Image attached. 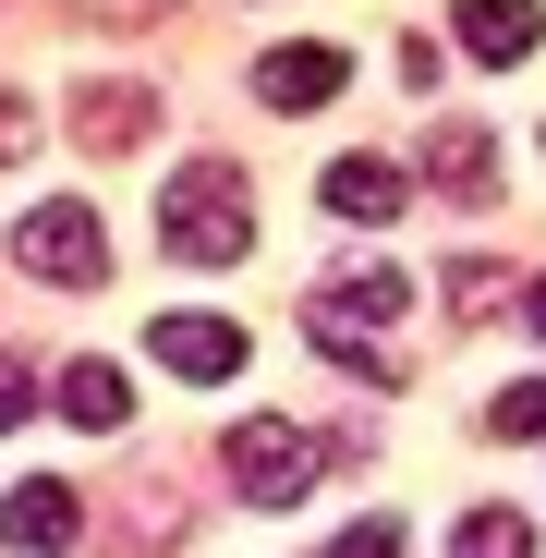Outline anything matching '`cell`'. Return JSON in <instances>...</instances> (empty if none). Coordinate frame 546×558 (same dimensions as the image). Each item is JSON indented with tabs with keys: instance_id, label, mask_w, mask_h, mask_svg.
Masks as SVG:
<instances>
[{
	"instance_id": "obj_1",
	"label": "cell",
	"mask_w": 546,
	"mask_h": 558,
	"mask_svg": "<svg viewBox=\"0 0 546 558\" xmlns=\"http://www.w3.org/2000/svg\"><path fill=\"white\" fill-rule=\"evenodd\" d=\"M389 316H413V279H401V267H377V255L328 267L316 292H304V340L340 364V377H364V389H401V352L377 340Z\"/></svg>"
},
{
	"instance_id": "obj_2",
	"label": "cell",
	"mask_w": 546,
	"mask_h": 558,
	"mask_svg": "<svg viewBox=\"0 0 546 558\" xmlns=\"http://www.w3.org/2000/svg\"><path fill=\"white\" fill-rule=\"evenodd\" d=\"M158 243H170L182 267H231V255H255L243 170H231V158H182V170H170V195H158Z\"/></svg>"
},
{
	"instance_id": "obj_3",
	"label": "cell",
	"mask_w": 546,
	"mask_h": 558,
	"mask_svg": "<svg viewBox=\"0 0 546 558\" xmlns=\"http://www.w3.org/2000/svg\"><path fill=\"white\" fill-rule=\"evenodd\" d=\"M316 461H328L316 425H292V413H243V425L219 437V486H243L255 510H292V498L316 486Z\"/></svg>"
},
{
	"instance_id": "obj_4",
	"label": "cell",
	"mask_w": 546,
	"mask_h": 558,
	"mask_svg": "<svg viewBox=\"0 0 546 558\" xmlns=\"http://www.w3.org/2000/svg\"><path fill=\"white\" fill-rule=\"evenodd\" d=\"M13 267L49 279V292H98V279H110V231H98V207H85V195H37V207H13Z\"/></svg>"
},
{
	"instance_id": "obj_5",
	"label": "cell",
	"mask_w": 546,
	"mask_h": 558,
	"mask_svg": "<svg viewBox=\"0 0 546 558\" xmlns=\"http://www.w3.org/2000/svg\"><path fill=\"white\" fill-rule=\"evenodd\" d=\"M340 85H352V49H328V37L267 49V61H255V98H267V110H328Z\"/></svg>"
},
{
	"instance_id": "obj_6",
	"label": "cell",
	"mask_w": 546,
	"mask_h": 558,
	"mask_svg": "<svg viewBox=\"0 0 546 558\" xmlns=\"http://www.w3.org/2000/svg\"><path fill=\"white\" fill-rule=\"evenodd\" d=\"M146 352L170 364V377H195V389L243 377V328H231V316H158V328H146Z\"/></svg>"
},
{
	"instance_id": "obj_7",
	"label": "cell",
	"mask_w": 546,
	"mask_h": 558,
	"mask_svg": "<svg viewBox=\"0 0 546 558\" xmlns=\"http://www.w3.org/2000/svg\"><path fill=\"white\" fill-rule=\"evenodd\" d=\"M316 207H328V219H352V231H377V219H401V207H413V182H401L389 158H340V170L316 182Z\"/></svg>"
},
{
	"instance_id": "obj_8",
	"label": "cell",
	"mask_w": 546,
	"mask_h": 558,
	"mask_svg": "<svg viewBox=\"0 0 546 558\" xmlns=\"http://www.w3.org/2000/svg\"><path fill=\"white\" fill-rule=\"evenodd\" d=\"M73 534H85L73 486H61V474H25V486H13V558H25V546H37V558H61Z\"/></svg>"
},
{
	"instance_id": "obj_9",
	"label": "cell",
	"mask_w": 546,
	"mask_h": 558,
	"mask_svg": "<svg viewBox=\"0 0 546 558\" xmlns=\"http://www.w3.org/2000/svg\"><path fill=\"white\" fill-rule=\"evenodd\" d=\"M534 37H546L534 0H462V49L474 61H534Z\"/></svg>"
},
{
	"instance_id": "obj_10",
	"label": "cell",
	"mask_w": 546,
	"mask_h": 558,
	"mask_svg": "<svg viewBox=\"0 0 546 558\" xmlns=\"http://www.w3.org/2000/svg\"><path fill=\"white\" fill-rule=\"evenodd\" d=\"M425 182H449L462 207H486V195H498V158H486V134H474V122L425 134Z\"/></svg>"
},
{
	"instance_id": "obj_11",
	"label": "cell",
	"mask_w": 546,
	"mask_h": 558,
	"mask_svg": "<svg viewBox=\"0 0 546 558\" xmlns=\"http://www.w3.org/2000/svg\"><path fill=\"white\" fill-rule=\"evenodd\" d=\"M61 413H73L85 437H110V425L134 413V389H122V364H73V377H61Z\"/></svg>"
},
{
	"instance_id": "obj_12",
	"label": "cell",
	"mask_w": 546,
	"mask_h": 558,
	"mask_svg": "<svg viewBox=\"0 0 546 558\" xmlns=\"http://www.w3.org/2000/svg\"><path fill=\"white\" fill-rule=\"evenodd\" d=\"M449 558H534V522H522V510H462Z\"/></svg>"
},
{
	"instance_id": "obj_13",
	"label": "cell",
	"mask_w": 546,
	"mask_h": 558,
	"mask_svg": "<svg viewBox=\"0 0 546 558\" xmlns=\"http://www.w3.org/2000/svg\"><path fill=\"white\" fill-rule=\"evenodd\" d=\"M486 437H546V377H510L486 401Z\"/></svg>"
},
{
	"instance_id": "obj_14",
	"label": "cell",
	"mask_w": 546,
	"mask_h": 558,
	"mask_svg": "<svg viewBox=\"0 0 546 558\" xmlns=\"http://www.w3.org/2000/svg\"><path fill=\"white\" fill-rule=\"evenodd\" d=\"M328 558H401V522H389V510H364V522H352Z\"/></svg>"
},
{
	"instance_id": "obj_15",
	"label": "cell",
	"mask_w": 546,
	"mask_h": 558,
	"mask_svg": "<svg viewBox=\"0 0 546 558\" xmlns=\"http://www.w3.org/2000/svg\"><path fill=\"white\" fill-rule=\"evenodd\" d=\"M85 13H158V0H85Z\"/></svg>"
},
{
	"instance_id": "obj_16",
	"label": "cell",
	"mask_w": 546,
	"mask_h": 558,
	"mask_svg": "<svg viewBox=\"0 0 546 558\" xmlns=\"http://www.w3.org/2000/svg\"><path fill=\"white\" fill-rule=\"evenodd\" d=\"M522 304H534V340H546V279H534V292H522Z\"/></svg>"
}]
</instances>
